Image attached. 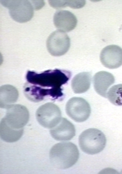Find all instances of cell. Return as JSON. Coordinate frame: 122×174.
<instances>
[{"instance_id":"obj_1","label":"cell","mask_w":122,"mask_h":174,"mask_svg":"<svg viewBox=\"0 0 122 174\" xmlns=\"http://www.w3.org/2000/svg\"><path fill=\"white\" fill-rule=\"evenodd\" d=\"M71 76L70 71L58 69L39 73L28 71L23 87L24 94L29 100L35 102L48 99H61L63 96L62 86L68 82Z\"/></svg>"},{"instance_id":"obj_12","label":"cell","mask_w":122,"mask_h":174,"mask_svg":"<svg viewBox=\"0 0 122 174\" xmlns=\"http://www.w3.org/2000/svg\"><path fill=\"white\" fill-rule=\"evenodd\" d=\"M113 75L105 71H100L96 73L93 77V83L94 89L100 95L107 98L108 89L115 82Z\"/></svg>"},{"instance_id":"obj_17","label":"cell","mask_w":122,"mask_h":174,"mask_svg":"<svg viewBox=\"0 0 122 174\" xmlns=\"http://www.w3.org/2000/svg\"><path fill=\"white\" fill-rule=\"evenodd\" d=\"M48 2L51 6L57 9L69 6V0H49Z\"/></svg>"},{"instance_id":"obj_15","label":"cell","mask_w":122,"mask_h":174,"mask_svg":"<svg viewBox=\"0 0 122 174\" xmlns=\"http://www.w3.org/2000/svg\"><path fill=\"white\" fill-rule=\"evenodd\" d=\"M23 132V128L18 129L12 128L1 119L0 124V135L3 140L10 143L16 142L21 138Z\"/></svg>"},{"instance_id":"obj_10","label":"cell","mask_w":122,"mask_h":174,"mask_svg":"<svg viewBox=\"0 0 122 174\" xmlns=\"http://www.w3.org/2000/svg\"><path fill=\"white\" fill-rule=\"evenodd\" d=\"M50 133L55 139L66 141L71 139L75 136L76 130L71 122L66 118H62L57 124L51 129Z\"/></svg>"},{"instance_id":"obj_11","label":"cell","mask_w":122,"mask_h":174,"mask_svg":"<svg viewBox=\"0 0 122 174\" xmlns=\"http://www.w3.org/2000/svg\"><path fill=\"white\" fill-rule=\"evenodd\" d=\"M53 20L54 24L58 30L64 32H68L74 29L77 22L75 16L66 10L57 11L54 14Z\"/></svg>"},{"instance_id":"obj_5","label":"cell","mask_w":122,"mask_h":174,"mask_svg":"<svg viewBox=\"0 0 122 174\" xmlns=\"http://www.w3.org/2000/svg\"><path fill=\"white\" fill-rule=\"evenodd\" d=\"M36 116L41 126L49 129L55 126L61 119L59 108L52 103H48L39 107L36 111Z\"/></svg>"},{"instance_id":"obj_18","label":"cell","mask_w":122,"mask_h":174,"mask_svg":"<svg viewBox=\"0 0 122 174\" xmlns=\"http://www.w3.org/2000/svg\"><path fill=\"white\" fill-rule=\"evenodd\" d=\"M31 1L34 8L35 10H38L41 8L45 4L43 1H34L32 0Z\"/></svg>"},{"instance_id":"obj_13","label":"cell","mask_w":122,"mask_h":174,"mask_svg":"<svg viewBox=\"0 0 122 174\" xmlns=\"http://www.w3.org/2000/svg\"><path fill=\"white\" fill-rule=\"evenodd\" d=\"M19 96L17 89L10 85H3L0 88L1 108L7 109L17 101Z\"/></svg>"},{"instance_id":"obj_3","label":"cell","mask_w":122,"mask_h":174,"mask_svg":"<svg viewBox=\"0 0 122 174\" xmlns=\"http://www.w3.org/2000/svg\"><path fill=\"white\" fill-rule=\"evenodd\" d=\"M79 146L83 152L94 155L103 150L106 139L105 135L100 130L90 128L81 133L79 137Z\"/></svg>"},{"instance_id":"obj_8","label":"cell","mask_w":122,"mask_h":174,"mask_svg":"<svg viewBox=\"0 0 122 174\" xmlns=\"http://www.w3.org/2000/svg\"><path fill=\"white\" fill-rule=\"evenodd\" d=\"M70 39L64 32L57 30L52 33L46 41L47 48L49 53L54 56H59L65 54L69 50Z\"/></svg>"},{"instance_id":"obj_16","label":"cell","mask_w":122,"mask_h":174,"mask_svg":"<svg viewBox=\"0 0 122 174\" xmlns=\"http://www.w3.org/2000/svg\"><path fill=\"white\" fill-rule=\"evenodd\" d=\"M109 100L113 104L117 106H122V84L112 86L107 94Z\"/></svg>"},{"instance_id":"obj_14","label":"cell","mask_w":122,"mask_h":174,"mask_svg":"<svg viewBox=\"0 0 122 174\" xmlns=\"http://www.w3.org/2000/svg\"><path fill=\"white\" fill-rule=\"evenodd\" d=\"M92 75L89 72H83L75 75L71 81V87L75 93H81L87 91L91 85Z\"/></svg>"},{"instance_id":"obj_4","label":"cell","mask_w":122,"mask_h":174,"mask_svg":"<svg viewBox=\"0 0 122 174\" xmlns=\"http://www.w3.org/2000/svg\"><path fill=\"white\" fill-rule=\"evenodd\" d=\"M0 3L9 10V14L14 20L24 23L30 20L34 14V8L28 0H0Z\"/></svg>"},{"instance_id":"obj_2","label":"cell","mask_w":122,"mask_h":174,"mask_svg":"<svg viewBox=\"0 0 122 174\" xmlns=\"http://www.w3.org/2000/svg\"><path fill=\"white\" fill-rule=\"evenodd\" d=\"M79 152L77 146L71 142H62L54 145L50 150V162L55 168L61 169L69 168L77 162Z\"/></svg>"},{"instance_id":"obj_6","label":"cell","mask_w":122,"mask_h":174,"mask_svg":"<svg viewBox=\"0 0 122 174\" xmlns=\"http://www.w3.org/2000/svg\"><path fill=\"white\" fill-rule=\"evenodd\" d=\"M65 111L72 119L78 122L87 120L90 116L91 109L89 103L84 99L73 97L67 102Z\"/></svg>"},{"instance_id":"obj_9","label":"cell","mask_w":122,"mask_h":174,"mask_svg":"<svg viewBox=\"0 0 122 174\" xmlns=\"http://www.w3.org/2000/svg\"><path fill=\"white\" fill-rule=\"evenodd\" d=\"M100 59L106 68L110 69L118 68L122 65V48L115 45L108 46L102 50Z\"/></svg>"},{"instance_id":"obj_7","label":"cell","mask_w":122,"mask_h":174,"mask_svg":"<svg viewBox=\"0 0 122 174\" xmlns=\"http://www.w3.org/2000/svg\"><path fill=\"white\" fill-rule=\"evenodd\" d=\"M29 113L25 106L14 104L7 109L2 119L10 127L15 129L23 128L28 122Z\"/></svg>"}]
</instances>
